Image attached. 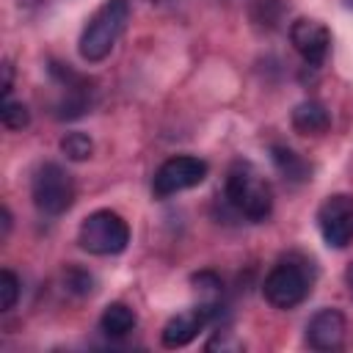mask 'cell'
<instances>
[{
  "label": "cell",
  "instance_id": "1",
  "mask_svg": "<svg viewBox=\"0 0 353 353\" xmlns=\"http://www.w3.org/2000/svg\"><path fill=\"white\" fill-rule=\"evenodd\" d=\"M130 0H105L80 33V58L88 63H99L102 58H108L130 22Z\"/></svg>",
  "mask_w": 353,
  "mask_h": 353
},
{
  "label": "cell",
  "instance_id": "2",
  "mask_svg": "<svg viewBox=\"0 0 353 353\" xmlns=\"http://www.w3.org/2000/svg\"><path fill=\"white\" fill-rule=\"evenodd\" d=\"M226 201L248 221L259 223L273 210V190L265 176L245 160H237L226 174Z\"/></svg>",
  "mask_w": 353,
  "mask_h": 353
},
{
  "label": "cell",
  "instance_id": "3",
  "mask_svg": "<svg viewBox=\"0 0 353 353\" xmlns=\"http://www.w3.org/2000/svg\"><path fill=\"white\" fill-rule=\"evenodd\" d=\"M77 243L83 251L94 256H113L121 254L130 243V226L127 221L113 212V210H97L91 212L80 229H77Z\"/></svg>",
  "mask_w": 353,
  "mask_h": 353
},
{
  "label": "cell",
  "instance_id": "4",
  "mask_svg": "<svg viewBox=\"0 0 353 353\" xmlns=\"http://www.w3.org/2000/svg\"><path fill=\"white\" fill-rule=\"evenodd\" d=\"M33 204L44 215H63L74 201V179L58 163H41L30 182Z\"/></svg>",
  "mask_w": 353,
  "mask_h": 353
},
{
  "label": "cell",
  "instance_id": "5",
  "mask_svg": "<svg viewBox=\"0 0 353 353\" xmlns=\"http://www.w3.org/2000/svg\"><path fill=\"white\" fill-rule=\"evenodd\" d=\"M312 290V281H309V273L295 265V262H279L268 276H265V284H262V295L270 306L276 309H292L298 306Z\"/></svg>",
  "mask_w": 353,
  "mask_h": 353
},
{
  "label": "cell",
  "instance_id": "6",
  "mask_svg": "<svg viewBox=\"0 0 353 353\" xmlns=\"http://www.w3.org/2000/svg\"><path fill=\"white\" fill-rule=\"evenodd\" d=\"M204 179H207V163L204 160L190 157V154H176V157H168L154 171L152 193H154V199H168L174 193H182V190L201 185Z\"/></svg>",
  "mask_w": 353,
  "mask_h": 353
},
{
  "label": "cell",
  "instance_id": "7",
  "mask_svg": "<svg viewBox=\"0 0 353 353\" xmlns=\"http://www.w3.org/2000/svg\"><path fill=\"white\" fill-rule=\"evenodd\" d=\"M50 77L58 83L61 88V99L55 102V119L61 121H72V119H80L88 113L91 108V91L88 88V80L77 72L69 69V63H50Z\"/></svg>",
  "mask_w": 353,
  "mask_h": 353
},
{
  "label": "cell",
  "instance_id": "8",
  "mask_svg": "<svg viewBox=\"0 0 353 353\" xmlns=\"http://www.w3.org/2000/svg\"><path fill=\"white\" fill-rule=\"evenodd\" d=\"M317 229L328 248H345L353 240V196H328L317 210Z\"/></svg>",
  "mask_w": 353,
  "mask_h": 353
},
{
  "label": "cell",
  "instance_id": "9",
  "mask_svg": "<svg viewBox=\"0 0 353 353\" xmlns=\"http://www.w3.org/2000/svg\"><path fill=\"white\" fill-rule=\"evenodd\" d=\"M215 314H218V303H215V301H201L199 306H190V309L174 314V317L163 325V334H160L163 347H171V350H174V347H185L188 342H193V339L199 336V331H201L207 323L215 320Z\"/></svg>",
  "mask_w": 353,
  "mask_h": 353
},
{
  "label": "cell",
  "instance_id": "10",
  "mask_svg": "<svg viewBox=\"0 0 353 353\" xmlns=\"http://www.w3.org/2000/svg\"><path fill=\"white\" fill-rule=\"evenodd\" d=\"M290 41L309 66H323L331 50V30L317 19L301 17L290 25Z\"/></svg>",
  "mask_w": 353,
  "mask_h": 353
},
{
  "label": "cell",
  "instance_id": "11",
  "mask_svg": "<svg viewBox=\"0 0 353 353\" xmlns=\"http://www.w3.org/2000/svg\"><path fill=\"white\" fill-rule=\"evenodd\" d=\"M345 331H347L345 314L339 309L325 306V309L314 312L312 320L306 323V345L320 353L339 350L345 345Z\"/></svg>",
  "mask_w": 353,
  "mask_h": 353
},
{
  "label": "cell",
  "instance_id": "12",
  "mask_svg": "<svg viewBox=\"0 0 353 353\" xmlns=\"http://www.w3.org/2000/svg\"><path fill=\"white\" fill-rule=\"evenodd\" d=\"M331 127V113L323 102L306 99L292 110V130L298 135H323Z\"/></svg>",
  "mask_w": 353,
  "mask_h": 353
},
{
  "label": "cell",
  "instance_id": "13",
  "mask_svg": "<svg viewBox=\"0 0 353 353\" xmlns=\"http://www.w3.org/2000/svg\"><path fill=\"white\" fill-rule=\"evenodd\" d=\"M270 160H273L276 171H279L287 182H292V185L306 182L309 174H312L309 163H306L301 154H295L290 146H279V143H273V146H270Z\"/></svg>",
  "mask_w": 353,
  "mask_h": 353
},
{
  "label": "cell",
  "instance_id": "14",
  "mask_svg": "<svg viewBox=\"0 0 353 353\" xmlns=\"http://www.w3.org/2000/svg\"><path fill=\"white\" fill-rule=\"evenodd\" d=\"M135 323H138L135 312H132L127 303H121V301L108 303L105 312H102V317H99V328H102V334L110 336V339L127 336V334L135 328Z\"/></svg>",
  "mask_w": 353,
  "mask_h": 353
},
{
  "label": "cell",
  "instance_id": "15",
  "mask_svg": "<svg viewBox=\"0 0 353 353\" xmlns=\"http://www.w3.org/2000/svg\"><path fill=\"white\" fill-rule=\"evenodd\" d=\"M61 152L66 160L72 163H83L94 154V141L85 135V132H66L61 138Z\"/></svg>",
  "mask_w": 353,
  "mask_h": 353
},
{
  "label": "cell",
  "instance_id": "16",
  "mask_svg": "<svg viewBox=\"0 0 353 353\" xmlns=\"http://www.w3.org/2000/svg\"><path fill=\"white\" fill-rule=\"evenodd\" d=\"M0 121L8 130H25L30 124V110H28V105H22V102H17V99L8 97L0 105Z\"/></svg>",
  "mask_w": 353,
  "mask_h": 353
},
{
  "label": "cell",
  "instance_id": "17",
  "mask_svg": "<svg viewBox=\"0 0 353 353\" xmlns=\"http://www.w3.org/2000/svg\"><path fill=\"white\" fill-rule=\"evenodd\" d=\"M63 284H66V290L74 292V295H88V292L94 290V276H91L88 270L72 265V268H66V273H63Z\"/></svg>",
  "mask_w": 353,
  "mask_h": 353
},
{
  "label": "cell",
  "instance_id": "18",
  "mask_svg": "<svg viewBox=\"0 0 353 353\" xmlns=\"http://www.w3.org/2000/svg\"><path fill=\"white\" fill-rule=\"evenodd\" d=\"M17 301H19V279H17L14 270L6 268L0 273V309L8 312V309L17 306Z\"/></svg>",
  "mask_w": 353,
  "mask_h": 353
},
{
  "label": "cell",
  "instance_id": "19",
  "mask_svg": "<svg viewBox=\"0 0 353 353\" xmlns=\"http://www.w3.org/2000/svg\"><path fill=\"white\" fill-rule=\"evenodd\" d=\"M193 284H196V290H199L201 295H207L204 301H215V303H218V295L223 292V284H221V279H218L215 273H210V270L196 273V276H193Z\"/></svg>",
  "mask_w": 353,
  "mask_h": 353
},
{
  "label": "cell",
  "instance_id": "20",
  "mask_svg": "<svg viewBox=\"0 0 353 353\" xmlns=\"http://www.w3.org/2000/svg\"><path fill=\"white\" fill-rule=\"evenodd\" d=\"M11 80H14V69H11V63H3V99H8V94H11Z\"/></svg>",
  "mask_w": 353,
  "mask_h": 353
},
{
  "label": "cell",
  "instance_id": "21",
  "mask_svg": "<svg viewBox=\"0 0 353 353\" xmlns=\"http://www.w3.org/2000/svg\"><path fill=\"white\" fill-rule=\"evenodd\" d=\"M345 281H347V287H350V292H353V262H350L347 270H345Z\"/></svg>",
  "mask_w": 353,
  "mask_h": 353
},
{
  "label": "cell",
  "instance_id": "22",
  "mask_svg": "<svg viewBox=\"0 0 353 353\" xmlns=\"http://www.w3.org/2000/svg\"><path fill=\"white\" fill-rule=\"evenodd\" d=\"M345 3H347V6H350V8H353V0H345Z\"/></svg>",
  "mask_w": 353,
  "mask_h": 353
}]
</instances>
